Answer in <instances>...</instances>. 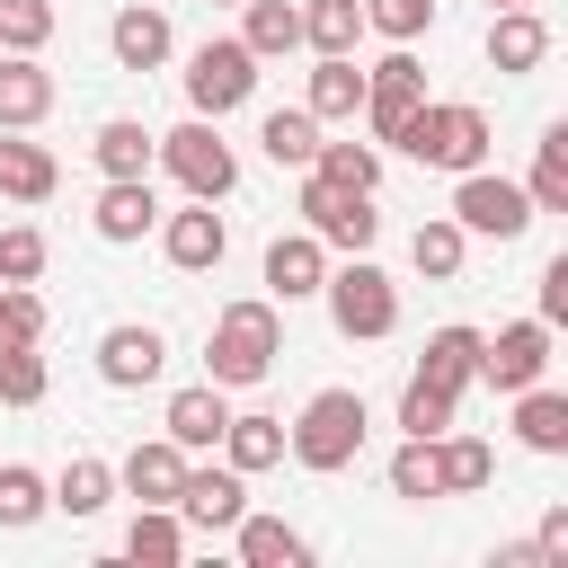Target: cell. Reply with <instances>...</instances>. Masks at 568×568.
I'll return each instance as SVG.
<instances>
[{
    "mask_svg": "<svg viewBox=\"0 0 568 568\" xmlns=\"http://www.w3.org/2000/svg\"><path fill=\"white\" fill-rule=\"evenodd\" d=\"M390 142H399L417 169H453V178H462V169L488 160L497 133H488V106H470V98H417V115H408Z\"/></svg>",
    "mask_w": 568,
    "mask_h": 568,
    "instance_id": "1",
    "label": "cell"
},
{
    "mask_svg": "<svg viewBox=\"0 0 568 568\" xmlns=\"http://www.w3.org/2000/svg\"><path fill=\"white\" fill-rule=\"evenodd\" d=\"M275 355H284V320H275V302H222V320H213V337H204V382L248 390V382L275 373Z\"/></svg>",
    "mask_w": 568,
    "mask_h": 568,
    "instance_id": "2",
    "label": "cell"
},
{
    "mask_svg": "<svg viewBox=\"0 0 568 568\" xmlns=\"http://www.w3.org/2000/svg\"><path fill=\"white\" fill-rule=\"evenodd\" d=\"M364 426H373V417H364V390H337V382H328V390H311L302 417L284 426V453L328 479V470H346V462L364 453Z\"/></svg>",
    "mask_w": 568,
    "mask_h": 568,
    "instance_id": "3",
    "label": "cell"
},
{
    "mask_svg": "<svg viewBox=\"0 0 568 568\" xmlns=\"http://www.w3.org/2000/svg\"><path fill=\"white\" fill-rule=\"evenodd\" d=\"M320 293H328V320H337V337H390L399 328V284L355 248L346 266H328L320 275Z\"/></svg>",
    "mask_w": 568,
    "mask_h": 568,
    "instance_id": "4",
    "label": "cell"
},
{
    "mask_svg": "<svg viewBox=\"0 0 568 568\" xmlns=\"http://www.w3.org/2000/svg\"><path fill=\"white\" fill-rule=\"evenodd\" d=\"M160 160H169V178H178L186 195H204V204H222V195L240 186V151L213 133V115H186L178 133H160Z\"/></svg>",
    "mask_w": 568,
    "mask_h": 568,
    "instance_id": "5",
    "label": "cell"
},
{
    "mask_svg": "<svg viewBox=\"0 0 568 568\" xmlns=\"http://www.w3.org/2000/svg\"><path fill=\"white\" fill-rule=\"evenodd\" d=\"M453 222H462L470 240H524V231H532V195L479 160V169L453 178Z\"/></svg>",
    "mask_w": 568,
    "mask_h": 568,
    "instance_id": "6",
    "label": "cell"
},
{
    "mask_svg": "<svg viewBox=\"0 0 568 568\" xmlns=\"http://www.w3.org/2000/svg\"><path fill=\"white\" fill-rule=\"evenodd\" d=\"M248 98H257V53H248L240 36L195 44V62H186V106H195V115H231V106H248Z\"/></svg>",
    "mask_w": 568,
    "mask_h": 568,
    "instance_id": "7",
    "label": "cell"
},
{
    "mask_svg": "<svg viewBox=\"0 0 568 568\" xmlns=\"http://www.w3.org/2000/svg\"><path fill=\"white\" fill-rule=\"evenodd\" d=\"M302 231L320 240V248H373L382 240V213H373V195H355V186H328V178H302Z\"/></svg>",
    "mask_w": 568,
    "mask_h": 568,
    "instance_id": "8",
    "label": "cell"
},
{
    "mask_svg": "<svg viewBox=\"0 0 568 568\" xmlns=\"http://www.w3.org/2000/svg\"><path fill=\"white\" fill-rule=\"evenodd\" d=\"M178 524H195V532H231L240 515H248V479L231 470V462H186V479H178Z\"/></svg>",
    "mask_w": 568,
    "mask_h": 568,
    "instance_id": "9",
    "label": "cell"
},
{
    "mask_svg": "<svg viewBox=\"0 0 568 568\" xmlns=\"http://www.w3.org/2000/svg\"><path fill=\"white\" fill-rule=\"evenodd\" d=\"M417 98H426V71H417L408 44H390V53L364 71V124H373V142H390V133L417 115Z\"/></svg>",
    "mask_w": 568,
    "mask_h": 568,
    "instance_id": "10",
    "label": "cell"
},
{
    "mask_svg": "<svg viewBox=\"0 0 568 568\" xmlns=\"http://www.w3.org/2000/svg\"><path fill=\"white\" fill-rule=\"evenodd\" d=\"M541 373H550V328H541V320H506L497 337H479V382H488V390L515 399V390L541 382Z\"/></svg>",
    "mask_w": 568,
    "mask_h": 568,
    "instance_id": "11",
    "label": "cell"
},
{
    "mask_svg": "<svg viewBox=\"0 0 568 568\" xmlns=\"http://www.w3.org/2000/svg\"><path fill=\"white\" fill-rule=\"evenodd\" d=\"M160 248H169V266H178V275H204V266H222V248H231V222H222V213L195 195L186 213H169V222H160Z\"/></svg>",
    "mask_w": 568,
    "mask_h": 568,
    "instance_id": "12",
    "label": "cell"
},
{
    "mask_svg": "<svg viewBox=\"0 0 568 568\" xmlns=\"http://www.w3.org/2000/svg\"><path fill=\"white\" fill-rule=\"evenodd\" d=\"M160 364H169V337H160V328H142V320H115V328L98 337V373H106L115 390L160 382Z\"/></svg>",
    "mask_w": 568,
    "mask_h": 568,
    "instance_id": "13",
    "label": "cell"
},
{
    "mask_svg": "<svg viewBox=\"0 0 568 568\" xmlns=\"http://www.w3.org/2000/svg\"><path fill=\"white\" fill-rule=\"evenodd\" d=\"M169 444L178 453H213L222 444V426H231V399H222V382H186V390H169Z\"/></svg>",
    "mask_w": 568,
    "mask_h": 568,
    "instance_id": "14",
    "label": "cell"
},
{
    "mask_svg": "<svg viewBox=\"0 0 568 568\" xmlns=\"http://www.w3.org/2000/svg\"><path fill=\"white\" fill-rule=\"evenodd\" d=\"M53 115V71L36 53H0V133H27Z\"/></svg>",
    "mask_w": 568,
    "mask_h": 568,
    "instance_id": "15",
    "label": "cell"
},
{
    "mask_svg": "<svg viewBox=\"0 0 568 568\" xmlns=\"http://www.w3.org/2000/svg\"><path fill=\"white\" fill-rule=\"evenodd\" d=\"M550 62V27H541V9H497L488 18V71H541Z\"/></svg>",
    "mask_w": 568,
    "mask_h": 568,
    "instance_id": "16",
    "label": "cell"
},
{
    "mask_svg": "<svg viewBox=\"0 0 568 568\" xmlns=\"http://www.w3.org/2000/svg\"><path fill=\"white\" fill-rule=\"evenodd\" d=\"M98 240H142V231H160V195H151V178H106V195H98Z\"/></svg>",
    "mask_w": 568,
    "mask_h": 568,
    "instance_id": "17",
    "label": "cell"
},
{
    "mask_svg": "<svg viewBox=\"0 0 568 568\" xmlns=\"http://www.w3.org/2000/svg\"><path fill=\"white\" fill-rule=\"evenodd\" d=\"M320 275H328V248H320L311 231H284V240L266 248V293H275V302H311Z\"/></svg>",
    "mask_w": 568,
    "mask_h": 568,
    "instance_id": "18",
    "label": "cell"
},
{
    "mask_svg": "<svg viewBox=\"0 0 568 568\" xmlns=\"http://www.w3.org/2000/svg\"><path fill=\"white\" fill-rule=\"evenodd\" d=\"M417 373H426L435 390H453V399H462V390L479 382V328H470V320H444V328L426 337V355H417Z\"/></svg>",
    "mask_w": 568,
    "mask_h": 568,
    "instance_id": "19",
    "label": "cell"
},
{
    "mask_svg": "<svg viewBox=\"0 0 568 568\" xmlns=\"http://www.w3.org/2000/svg\"><path fill=\"white\" fill-rule=\"evenodd\" d=\"M89 160H98L106 178H151V160H160V133H151L142 115H106V124H98V142H89Z\"/></svg>",
    "mask_w": 568,
    "mask_h": 568,
    "instance_id": "20",
    "label": "cell"
},
{
    "mask_svg": "<svg viewBox=\"0 0 568 568\" xmlns=\"http://www.w3.org/2000/svg\"><path fill=\"white\" fill-rule=\"evenodd\" d=\"M178 479H186V453L160 435V444H133L124 462H115V488H133L142 506H169L178 497Z\"/></svg>",
    "mask_w": 568,
    "mask_h": 568,
    "instance_id": "21",
    "label": "cell"
},
{
    "mask_svg": "<svg viewBox=\"0 0 568 568\" xmlns=\"http://www.w3.org/2000/svg\"><path fill=\"white\" fill-rule=\"evenodd\" d=\"M106 44H115V62H124V71H160L178 36H169V18H160V9H142V0H133V9H115Z\"/></svg>",
    "mask_w": 568,
    "mask_h": 568,
    "instance_id": "22",
    "label": "cell"
},
{
    "mask_svg": "<svg viewBox=\"0 0 568 568\" xmlns=\"http://www.w3.org/2000/svg\"><path fill=\"white\" fill-rule=\"evenodd\" d=\"M515 444H524V453H568V390L524 382V390H515Z\"/></svg>",
    "mask_w": 568,
    "mask_h": 568,
    "instance_id": "23",
    "label": "cell"
},
{
    "mask_svg": "<svg viewBox=\"0 0 568 568\" xmlns=\"http://www.w3.org/2000/svg\"><path fill=\"white\" fill-rule=\"evenodd\" d=\"M497 479V453L479 444V435H435V497H470V488H488Z\"/></svg>",
    "mask_w": 568,
    "mask_h": 568,
    "instance_id": "24",
    "label": "cell"
},
{
    "mask_svg": "<svg viewBox=\"0 0 568 568\" xmlns=\"http://www.w3.org/2000/svg\"><path fill=\"white\" fill-rule=\"evenodd\" d=\"M53 186H62L53 151H44V142H18V133H0V195H9V204H44Z\"/></svg>",
    "mask_w": 568,
    "mask_h": 568,
    "instance_id": "25",
    "label": "cell"
},
{
    "mask_svg": "<svg viewBox=\"0 0 568 568\" xmlns=\"http://www.w3.org/2000/svg\"><path fill=\"white\" fill-rule=\"evenodd\" d=\"M320 124H346V115H364V71H355V53H320V71H311V98H302Z\"/></svg>",
    "mask_w": 568,
    "mask_h": 568,
    "instance_id": "26",
    "label": "cell"
},
{
    "mask_svg": "<svg viewBox=\"0 0 568 568\" xmlns=\"http://www.w3.org/2000/svg\"><path fill=\"white\" fill-rule=\"evenodd\" d=\"M231 541H240V559H248V568H302V559H311V541H302L284 515H240V524H231Z\"/></svg>",
    "mask_w": 568,
    "mask_h": 568,
    "instance_id": "27",
    "label": "cell"
},
{
    "mask_svg": "<svg viewBox=\"0 0 568 568\" xmlns=\"http://www.w3.org/2000/svg\"><path fill=\"white\" fill-rule=\"evenodd\" d=\"M240 44H248L257 62H284V53L302 44V9H293V0H240Z\"/></svg>",
    "mask_w": 568,
    "mask_h": 568,
    "instance_id": "28",
    "label": "cell"
},
{
    "mask_svg": "<svg viewBox=\"0 0 568 568\" xmlns=\"http://www.w3.org/2000/svg\"><path fill=\"white\" fill-rule=\"evenodd\" d=\"M222 462H231L240 479L275 470V462H284V417H231V426H222Z\"/></svg>",
    "mask_w": 568,
    "mask_h": 568,
    "instance_id": "29",
    "label": "cell"
},
{
    "mask_svg": "<svg viewBox=\"0 0 568 568\" xmlns=\"http://www.w3.org/2000/svg\"><path fill=\"white\" fill-rule=\"evenodd\" d=\"M124 559H142V568H178V559H186V524H178V506H142V515L124 524Z\"/></svg>",
    "mask_w": 568,
    "mask_h": 568,
    "instance_id": "30",
    "label": "cell"
},
{
    "mask_svg": "<svg viewBox=\"0 0 568 568\" xmlns=\"http://www.w3.org/2000/svg\"><path fill=\"white\" fill-rule=\"evenodd\" d=\"M462 248H470V231H462L453 213H435V222H417V240H408V266H417L426 284H453V275H462Z\"/></svg>",
    "mask_w": 568,
    "mask_h": 568,
    "instance_id": "31",
    "label": "cell"
},
{
    "mask_svg": "<svg viewBox=\"0 0 568 568\" xmlns=\"http://www.w3.org/2000/svg\"><path fill=\"white\" fill-rule=\"evenodd\" d=\"M257 142H266L275 169H311V151H320V115H311V106H275V115L257 124Z\"/></svg>",
    "mask_w": 568,
    "mask_h": 568,
    "instance_id": "32",
    "label": "cell"
},
{
    "mask_svg": "<svg viewBox=\"0 0 568 568\" xmlns=\"http://www.w3.org/2000/svg\"><path fill=\"white\" fill-rule=\"evenodd\" d=\"M524 195H532V213H568V124H550V133L532 142V178H524Z\"/></svg>",
    "mask_w": 568,
    "mask_h": 568,
    "instance_id": "33",
    "label": "cell"
},
{
    "mask_svg": "<svg viewBox=\"0 0 568 568\" xmlns=\"http://www.w3.org/2000/svg\"><path fill=\"white\" fill-rule=\"evenodd\" d=\"M106 497H115V462L71 453V462H62V479H53V506H62V515H98Z\"/></svg>",
    "mask_w": 568,
    "mask_h": 568,
    "instance_id": "34",
    "label": "cell"
},
{
    "mask_svg": "<svg viewBox=\"0 0 568 568\" xmlns=\"http://www.w3.org/2000/svg\"><path fill=\"white\" fill-rule=\"evenodd\" d=\"M364 36V0H302V44L311 53H355Z\"/></svg>",
    "mask_w": 568,
    "mask_h": 568,
    "instance_id": "35",
    "label": "cell"
},
{
    "mask_svg": "<svg viewBox=\"0 0 568 568\" xmlns=\"http://www.w3.org/2000/svg\"><path fill=\"white\" fill-rule=\"evenodd\" d=\"M311 178L373 195V186H382V151H373V142H320V151H311Z\"/></svg>",
    "mask_w": 568,
    "mask_h": 568,
    "instance_id": "36",
    "label": "cell"
},
{
    "mask_svg": "<svg viewBox=\"0 0 568 568\" xmlns=\"http://www.w3.org/2000/svg\"><path fill=\"white\" fill-rule=\"evenodd\" d=\"M36 399H44V355H36V337L0 328V408H36Z\"/></svg>",
    "mask_w": 568,
    "mask_h": 568,
    "instance_id": "37",
    "label": "cell"
},
{
    "mask_svg": "<svg viewBox=\"0 0 568 568\" xmlns=\"http://www.w3.org/2000/svg\"><path fill=\"white\" fill-rule=\"evenodd\" d=\"M44 506H53V479H44V470H27V462H0V524H9V532H27Z\"/></svg>",
    "mask_w": 568,
    "mask_h": 568,
    "instance_id": "38",
    "label": "cell"
},
{
    "mask_svg": "<svg viewBox=\"0 0 568 568\" xmlns=\"http://www.w3.org/2000/svg\"><path fill=\"white\" fill-rule=\"evenodd\" d=\"M453 408H462L453 390H435L426 373H408V390H399V426H408V435H444V426H453Z\"/></svg>",
    "mask_w": 568,
    "mask_h": 568,
    "instance_id": "39",
    "label": "cell"
},
{
    "mask_svg": "<svg viewBox=\"0 0 568 568\" xmlns=\"http://www.w3.org/2000/svg\"><path fill=\"white\" fill-rule=\"evenodd\" d=\"M390 497H408V506L435 497V435H408V444L390 453Z\"/></svg>",
    "mask_w": 568,
    "mask_h": 568,
    "instance_id": "40",
    "label": "cell"
},
{
    "mask_svg": "<svg viewBox=\"0 0 568 568\" xmlns=\"http://www.w3.org/2000/svg\"><path fill=\"white\" fill-rule=\"evenodd\" d=\"M53 0H0V53H44Z\"/></svg>",
    "mask_w": 568,
    "mask_h": 568,
    "instance_id": "41",
    "label": "cell"
},
{
    "mask_svg": "<svg viewBox=\"0 0 568 568\" xmlns=\"http://www.w3.org/2000/svg\"><path fill=\"white\" fill-rule=\"evenodd\" d=\"M364 27L390 36V44H417L435 27V0H364Z\"/></svg>",
    "mask_w": 568,
    "mask_h": 568,
    "instance_id": "42",
    "label": "cell"
},
{
    "mask_svg": "<svg viewBox=\"0 0 568 568\" xmlns=\"http://www.w3.org/2000/svg\"><path fill=\"white\" fill-rule=\"evenodd\" d=\"M44 275V231L36 222H9L0 231V284H36Z\"/></svg>",
    "mask_w": 568,
    "mask_h": 568,
    "instance_id": "43",
    "label": "cell"
},
{
    "mask_svg": "<svg viewBox=\"0 0 568 568\" xmlns=\"http://www.w3.org/2000/svg\"><path fill=\"white\" fill-rule=\"evenodd\" d=\"M0 328H9V337H44V302H36V284H0Z\"/></svg>",
    "mask_w": 568,
    "mask_h": 568,
    "instance_id": "44",
    "label": "cell"
},
{
    "mask_svg": "<svg viewBox=\"0 0 568 568\" xmlns=\"http://www.w3.org/2000/svg\"><path fill=\"white\" fill-rule=\"evenodd\" d=\"M532 320H541V328H559V320H568V257H550V266H541V311H532Z\"/></svg>",
    "mask_w": 568,
    "mask_h": 568,
    "instance_id": "45",
    "label": "cell"
},
{
    "mask_svg": "<svg viewBox=\"0 0 568 568\" xmlns=\"http://www.w3.org/2000/svg\"><path fill=\"white\" fill-rule=\"evenodd\" d=\"M497 568H550V559H541V541H506V550H497Z\"/></svg>",
    "mask_w": 568,
    "mask_h": 568,
    "instance_id": "46",
    "label": "cell"
},
{
    "mask_svg": "<svg viewBox=\"0 0 568 568\" xmlns=\"http://www.w3.org/2000/svg\"><path fill=\"white\" fill-rule=\"evenodd\" d=\"M488 9H541V0H488Z\"/></svg>",
    "mask_w": 568,
    "mask_h": 568,
    "instance_id": "47",
    "label": "cell"
},
{
    "mask_svg": "<svg viewBox=\"0 0 568 568\" xmlns=\"http://www.w3.org/2000/svg\"><path fill=\"white\" fill-rule=\"evenodd\" d=\"M204 9H240V0H204Z\"/></svg>",
    "mask_w": 568,
    "mask_h": 568,
    "instance_id": "48",
    "label": "cell"
}]
</instances>
